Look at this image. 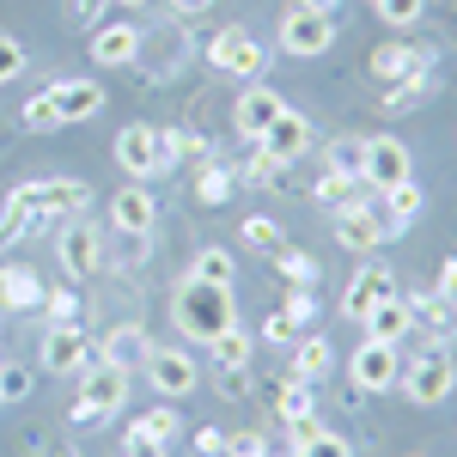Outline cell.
<instances>
[{
	"mask_svg": "<svg viewBox=\"0 0 457 457\" xmlns=\"http://www.w3.org/2000/svg\"><path fill=\"white\" fill-rule=\"evenodd\" d=\"M433 293L457 299V256H445V262H439V281H433Z\"/></svg>",
	"mask_w": 457,
	"mask_h": 457,
	"instance_id": "c3c4849f",
	"label": "cell"
},
{
	"mask_svg": "<svg viewBox=\"0 0 457 457\" xmlns=\"http://www.w3.org/2000/svg\"><path fill=\"white\" fill-rule=\"evenodd\" d=\"M171 317H177V329H183L189 342L208 348L220 329L238 323V305H232V287H208V281H189V275H183V287H177V299H171Z\"/></svg>",
	"mask_w": 457,
	"mask_h": 457,
	"instance_id": "3957f363",
	"label": "cell"
},
{
	"mask_svg": "<svg viewBox=\"0 0 457 457\" xmlns=\"http://www.w3.org/2000/svg\"><path fill=\"white\" fill-rule=\"evenodd\" d=\"M110 153H116V165H122L129 183H153V177L171 171V159H165V146H159V129H146V122H129V129L110 141Z\"/></svg>",
	"mask_w": 457,
	"mask_h": 457,
	"instance_id": "ba28073f",
	"label": "cell"
},
{
	"mask_svg": "<svg viewBox=\"0 0 457 457\" xmlns=\"http://www.w3.org/2000/svg\"><path fill=\"white\" fill-rule=\"evenodd\" d=\"M98 353L135 372V366H141L146 353H153V342H146V329H141V323H116V329H110L104 342H98Z\"/></svg>",
	"mask_w": 457,
	"mask_h": 457,
	"instance_id": "484cf974",
	"label": "cell"
},
{
	"mask_svg": "<svg viewBox=\"0 0 457 457\" xmlns=\"http://www.w3.org/2000/svg\"><path fill=\"white\" fill-rule=\"evenodd\" d=\"M305 336V323L293 317V305H275V312L262 317V342H275V348H293Z\"/></svg>",
	"mask_w": 457,
	"mask_h": 457,
	"instance_id": "f35d334b",
	"label": "cell"
},
{
	"mask_svg": "<svg viewBox=\"0 0 457 457\" xmlns=\"http://www.w3.org/2000/svg\"><path fill=\"white\" fill-rule=\"evenodd\" d=\"M281 171H287L281 159L256 146V153H250V159H245V171H232V177H238V183H256V189H269V183H281Z\"/></svg>",
	"mask_w": 457,
	"mask_h": 457,
	"instance_id": "b9f144b4",
	"label": "cell"
},
{
	"mask_svg": "<svg viewBox=\"0 0 457 457\" xmlns=\"http://www.w3.org/2000/svg\"><path fill=\"white\" fill-rule=\"evenodd\" d=\"M92 208V189L73 183V177H43V183H19L0 208V250L19 245L25 232H43V226H62V220H86Z\"/></svg>",
	"mask_w": 457,
	"mask_h": 457,
	"instance_id": "6da1fadb",
	"label": "cell"
},
{
	"mask_svg": "<svg viewBox=\"0 0 457 457\" xmlns=\"http://www.w3.org/2000/svg\"><path fill=\"white\" fill-rule=\"evenodd\" d=\"M415 104H427V79H396V86H385V98H378L385 116H409Z\"/></svg>",
	"mask_w": 457,
	"mask_h": 457,
	"instance_id": "8d00e7d4",
	"label": "cell"
},
{
	"mask_svg": "<svg viewBox=\"0 0 457 457\" xmlns=\"http://www.w3.org/2000/svg\"><path fill=\"white\" fill-rule=\"evenodd\" d=\"M86 360H92V342H86L79 323H49V329H43V372H55V378H79Z\"/></svg>",
	"mask_w": 457,
	"mask_h": 457,
	"instance_id": "9a60e30c",
	"label": "cell"
},
{
	"mask_svg": "<svg viewBox=\"0 0 457 457\" xmlns=\"http://www.w3.org/2000/svg\"><path fill=\"white\" fill-rule=\"evenodd\" d=\"M141 366H146V385L159 390L165 403H183L189 390L202 385V366H195V353L177 348V342H153V353H146Z\"/></svg>",
	"mask_w": 457,
	"mask_h": 457,
	"instance_id": "52a82bcc",
	"label": "cell"
},
{
	"mask_svg": "<svg viewBox=\"0 0 457 457\" xmlns=\"http://www.w3.org/2000/svg\"><path fill=\"white\" fill-rule=\"evenodd\" d=\"M396 372H403V348H390V342H360L348 353V385L353 390H396Z\"/></svg>",
	"mask_w": 457,
	"mask_h": 457,
	"instance_id": "4fadbf2b",
	"label": "cell"
},
{
	"mask_svg": "<svg viewBox=\"0 0 457 457\" xmlns=\"http://www.w3.org/2000/svg\"><path fill=\"white\" fill-rule=\"evenodd\" d=\"M372 12L385 19L390 31H409V25H421V19H427V0H372Z\"/></svg>",
	"mask_w": 457,
	"mask_h": 457,
	"instance_id": "ab89813d",
	"label": "cell"
},
{
	"mask_svg": "<svg viewBox=\"0 0 457 457\" xmlns=\"http://www.w3.org/2000/svg\"><path fill=\"white\" fill-rule=\"evenodd\" d=\"M153 226H159L153 189H146V183H122V189L110 195V232H122V238H153Z\"/></svg>",
	"mask_w": 457,
	"mask_h": 457,
	"instance_id": "5bb4252c",
	"label": "cell"
},
{
	"mask_svg": "<svg viewBox=\"0 0 457 457\" xmlns=\"http://www.w3.org/2000/svg\"><path fill=\"white\" fill-rule=\"evenodd\" d=\"M98 6H104V0H62L68 25H92V19H98Z\"/></svg>",
	"mask_w": 457,
	"mask_h": 457,
	"instance_id": "7dc6e473",
	"label": "cell"
},
{
	"mask_svg": "<svg viewBox=\"0 0 457 457\" xmlns=\"http://www.w3.org/2000/svg\"><path fill=\"white\" fill-rule=\"evenodd\" d=\"M208 353H213V366H220V372H245L250 353H256V342H250L245 329L232 323V329H220V336L208 342Z\"/></svg>",
	"mask_w": 457,
	"mask_h": 457,
	"instance_id": "f1b7e54d",
	"label": "cell"
},
{
	"mask_svg": "<svg viewBox=\"0 0 457 457\" xmlns=\"http://www.w3.org/2000/svg\"><path fill=\"white\" fill-rule=\"evenodd\" d=\"M415 177V159H409V141L396 135H366V159H360V183L378 195L390 183H409Z\"/></svg>",
	"mask_w": 457,
	"mask_h": 457,
	"instance_id": "30bf717a",
	"label": "cell"
},
{
	"mask_svg": "<svg viewBox=\"0 0 457 457\" xmlns=\"http://www.w3.org/2000/svg\"><path fill=\"white\" fill-rule=\"evenodd\" d=\"M275 269H281V281H287V287H312V293H317V281H323L317 256H312V250H293V245L275 250Z\"/></svg>",
	"mask_w": 457,
	"mask_h": 457,
	"instance_id": "4dcf8cb0",
	"label": "cell"
},
{
	"mask_svg": "<svg viewBox=\"0 0 457 457\" xmlns=\"http://www.w3.org/2000/svg\"><path fill=\"white\" fill-rule=\"evenodd\" d=\"M396 385H403V396H409V403H421V409H439V403H445V396L457 390V360H452V348L427 342L415 360H403Z\"/></svg>",
	"mask_w": 457,
	"mask_h": 457,
	"instance_id": "5b68a950",
	"label": "cell"
},
{
	"mask_svg": "<svg viewBox=\"0 0 457 457\" xmlns=\"http://www.w3.org/2000/svg\"><path fill=\"white\" fill-rule=\"evenodd\" d=\"M275 415H281V427H293V421H305V415H317L312 385H305V378H281V385H275Z\"/></svg>",
	"mask_w": 457,
	"mask_h": 457,
	"instance_id": "f546056e",
	"label": "cell"
},
{
	"mask_svg": "<svg viewBox=\"0 0 457 457\" xmlns=\"http://www.w3.org/2000/svg\"><path fill=\"white\" fill-rule=\"evenodd\" d=\"M353 189H366V183H360V177H342V171H323L312 183V195L323 202V208H348V202H360Z\"/></svg>",
	"mask_w": 457,
	"mask_h": 457,
	"instance_id": "836d02e7",
	"label": "cell"
},
{
	"mask_svg": "<svg viewBox=\"0 0 457 457\" xmlns=\"http://www.w3.org/2000/svg\"><path fill=\"white\" fill-rule=\"evenodd\" d=\"M43 275H37L31 262H0V317L6 312H37L43 305Z\"/></svg>",
	"mask_w": 457,
	"mask_h": 457,
	"instance_id": "7402d4cb",
	"label": "cell"
},
{
	"mask_svg": "<svg viewBox=\"0 0 457 457\" xmlns=\"http://www.w3.org/2000/svg\"><path fill=\"white\" fill-rule=\"evenodd\" d=\"M165 6H171V12H177V19H195V12H208V6H213V0H165Z\"/></svg>",
	"mask_w": 457,
	"mask_h": 457,
	"instance_id": "681fc988",
	"label": "cell"
},
{
	"mask_svg": "<svg viewBox=\"0 0 457 457\" xmlns=\"http://www.w3.org/2000/svg\"><path fill=\"white\" fill-rule=\"evenodd\" d=\"M433 73V49H415V43H378L372 49V79L378 86H396V79H427Z\"/></svg>",
	"mask_w": 457,
	"mask_h": 457,
	"instance_id": "e0dca14e",
	"label": "cell"
},
{
	"mask_svg": "<svg viewBox=\"0 0 457 457\" xmlns=\"http://www.w3.org/2000/svg\"><path fill=\"white\" fill-rule=\"evenodd\" d=\"M299 6H312V12H336L342 0H299Z\"/></svg>",
	"mask_w": 457,
	"mask_h": 457,
	"instance_id": "f5cc1de1",
	"label": "cell"
},
{
	"mask_svg": "<svg viewBox=\"0 0 457 457\" xmlns=\"http://www.w3.org/2000/svg\"><path fill=\"white\" fill-rule=\"evenodd\" d=\"M37 457H79V452H68V445H37Z\"/></svg>",
	"mask_w": 457,
	"mask_h": 457,
	"instance_id": "816d5d0a",
	"label": "cell"
},
{
	"mask_svg": "<svg viewBox=\"0 0 457 457\" xmlns=\"http://www.w3.org/2000/svg\"><path fill=\"white\" fill-rule=\"evenodd\" d=\"M122 457H165V445H153V439H129V452Z\"/></svg>",
	"mask_w": 457,
	"mask_h": 457,
	"instance_id": "f907efd6",
	"label": "cell"
},
{
	"mask_svg": "<svg viewBox=\"0 0 457 457\" xmlns=\"http://www.w3.org/2000/svg\"><path fill=\"white\" fill-rule=\"evenodd\" d=\"M208 68L226 73V79H262V68H269V49L256 43V37L245 31V25H226V31L208 37Z\"/></svg>",
	"mask_w": 457,
	"mask_h": 457,
	"instance_id": "8992f818",
	"label": "cell"
},
{
	"mask_svg": "<svg viewBox=\"0 0 457 457\" xmlns=\"http://www.w3.org/2000/svg\"><path fill=\"white\" fill-rule=\"evenodd\" d=\"M141 49H146V37L122 19V25H98L86 55H92V68H135V62H141Z\"/></svg>",
	"mask_w": 457,
	"mask_h": 457,
	"instance_id": "ffe728a7",
	"label": "cell"
},
{
	"mask_svg": "<svg viewBox=\"0 0 457 457\" xmlns=\"http://www.w3.org/2000/svg\"><path fill=\"white\" fill-rule=\"evenodd\" d=\"M122 403H129V366H116V360H104V353H92V360L79 366V396H73L68 421L73 427H104Z\"/></svg>",
	"mask_w": 457,
	"mask_h": 457,
	"instance_id": "277c9868",
	"label": "cell"
},
{
	"mask_svg": "<svg viewBox=\"0 0 457 457\" xmlns=\"http://www.w3.org/2000/svg\"><path fill=\"white\" fill-rule=\"evenodd\" d=\"M129 439H153V445L177 439V403H159V409H146L141 421L129 427Z\"/></svg>",
	"mask_w": 457,
	"mask_h": 457,
	"instance_id": "d6a6232c",
	"label": "cell"
},
{
	"mask_svg": "<svg viewBox=\"0 0 457 457\" xmlns=\"http://www.w3.org/2000/svg\"><path fill=\"white\" fill-rule=\"evenodd\" d=\"M226 457H275V439H269V433H256V427L226 433Z\"/></svg>",
	"mask_w": 457,
	"mask_h": 457,
	"instance_id": "ee69618b",
	"label": "cell"
},
{
	"mask_svg": "<svg viewBox=\"0 0 457 457\" xmlns=\"http://www.w3.org/2000/svg\"><path fill=\"white\" fill-rule=\"evenodd\" d=\"M390 293H396V275H390L385 262L372 256V262H360V269H353L348 293H342V317H348V323H360V317L372 312L378 299H390Z\"/></svg>",
	"mask_w": 457,
	"mask_h": 457,
	"instance_id": "ac0fdd59",
	"label": "cell"
},
{
	"mask_svg": "<svg viewBox=\"0 0 457 457\" xmlns=\"http://www.w3.org/2000/svg\"><path fill=\"white\" fill-rule=\"evenodd\" d=\"M293 457H353V439L336 433V427H317L305 445H293Z\"/></svg>",
	"mask_w": 457,
	"mask_h": 457,
	"instance_id": "74e56055",
	"label": "cell"
},
{
	"mask_svg": "<svg viewBox=\"0 0 457 457\" xmlns=\"http://www.w3.org/2000/svg\"><path fill=\"white\" fill-rule=\"evenodd\" d=\"M287 110V98L275 86H262V79H250L245 92H238V104H232V129L245 135V141H262L269 135V122Z\"/></svg>",
	"mask_w": 457,
	"mask_h": 457,
	"instance_id": "2e32d148",
	"label": "cell"
},
{
	"mask_svg": "<svg viewBox=\"0 0 457 457\" xmlns=\"http://www.w3.org/2000/svg\"><path fill=\"white\" fill-rule=\"evenodd\" d=\"M104 104H110V98H104V86H98V79H55V86H43L37 98H25V129L43 135V129L92 122Z\"/></svg>",
	"mask_w": 457,
	"mask_h": 457,
	"instance_id": "7a4b0ae2",
	"label": "cell"
},
{
	"mask_svg": "<svg viewBox=\"0 0 457 457\" xmlns=\"http://www.w3.org/2000/svg\"><path fill=\"white\" fill-rule=\"evenodd\" d=\"M275 43H281V55L312 62V55H323V49L336 43V19H329V12H312V6H287Z\"/></svg>",
	"mask_w": 457,
	"mask_h": 457,
	"instance_id": "9c48e42d",
	"label": "cell"
},
{
	"mask_svg": "<svg viewBox=\"0 0 457 457\" xmlns=\"http://www.w3.org/2000/svg\"><path fill=\"white\" fill-rule=\"evenodd\" d=\"M390 238L385 213H378V195H360L348 208H336V245L353 250V256H366V250H378Z\"/></svg>",
	"mask_w": 457,
	"mask_h": 457,
	"instance_id": "7c38bea8",
	"label": "cell"
},
{
	"mask_svg": "<svg viewBox=\"0 0 457 457\" xmlns=\"http://www.w3.org/2000/svg\"><path fill=\"white\" fill-rule=\"evenodd\" d=\"M360 159H366V135H336V141H329V153H323V171L360 177Z\"/></svg>",
	"mask_w": 457,
	"mask_h": 457,
	"instance_id": "1f68e13d",
	"label": "cell"
},
{
	"mask_svg": "<svg viewBox=\"0 0 457 457\" xmlns=\"http://www.w3.org/2000/svg\"><path fill=\"white\" fill-rule=\"evenodd\" d=\"M37 312H43V323H79L86 305H79V293H73V287H49Z\"/></svg>",
	"mask_w": 457,
	"mask_h": 457,
	"instance_id": "e575fe53",
	"label": "cell"
},
{
	"mask_svg": "<svg viewBox=\"0 0 457 457\" xmlns=\"http://www.w3.org/2000/svg\"><path fill=\"white\" fill-rule=\"evenodd\" d=\"M245 245H250V250H262V256H275V250L287 245V232L275 226V220H269V213H250V220H245Z\"/></svg>",
	"mask_w": 457,
	"mask_h": 457,
	"instance_id": "60d3db41",
	"label": "cell"
},
{
	"mask_svg": "<svg viewBox=\"0 0 457 457\" xmlns=\"http://www.w3.org/2000/svg\"><path fill=\"white\" fill-rule=\"evenodd\" d=\"M189 281L232 287V281H238V262H232V250H226V245H202L195 256H189Z\"/></svg>",
	"mask_w": 457,
	"mask_h": 457,
	"instance_id": "83f0119b",
	"label": "cell"
},
{
	"mask_svg": "<svg viewBox=\"0 0 457 457\" xmlns=\"http://www.w3.org/2000/svg\"><path fill=\"white\" fill-rule=\"evenodd\" d=\"M19 73H25V49H19L12 31H0V86H12Z\"/></svg>",
	"mask_w": 457,
	"mask_h": 457,
	"instance_id": "f6af8a7d",
	"label": "cell"
},
{
	"mask_svg": "<svg viewBox=\"0 0 457 457\" xmlns=\"http://www.w3.org/2000/svg\"><path fill=\"white\" fill-rule=\"evenodd\" d=\"M116 6H122V12H135V6H146V0H116Z\"/></svg>",
	"mask_w": 457,
	"mask_h": 457,
	"instance_id": "db71d44e",
	"label": "cell"
},
{
	"mask_svg": "<svg viewBox=\"0 0 457 457\" xmlns=\"http://www.w3.org/2000/svg\"><path fill=\"white\" fill-rule=\"evenodd\" d=\"M232 189H238L232 165H220V159H202V165H195V202H202V208H226Z\"/></svg>",
	"mask_w": 457,
	"mask_h": 457,
	"instance_id": "4316f807",
	"label": "cell"
},
{
	"mask_svg": "<svg viewBox=\"0 0 457 457\" xmlns=\"http://www.w3.org/2000/svg\"><path fill=\"white\" fill-rule=\"evenodd\" d=\"M159 146H165L171 165H183V159H208V141H202L195 129H159Z\"/></svg>",
	"mask_w": 457,
	"mask_h": 457,
	"instance_id": "d590c367",
	"label": "cell"
},
{
	"mask_svg": "<svg viewBox=\"0 0 457 457\" xmlns=\"http://www.w3.org/2000/svg\"><path fill=\"white\" fill-rule=\"evenodd\" d=\"M360 329H366V342H390V348H403V342L415 336V312H409V293H390V299H378L372 312L360 317Z\"/></svg>",
	"mask_w": 457,
	"mask_h": 457,
	"instance_id": "d6986e66",
	"label": "cell"
},
{
	"mask_svg": "<svg viewBox=\"0 0 457 457\" xmlns=\"http://www.w3.org/2000/svg\"><path fill=\"white\" fill-rule=\"evenodd\" d=\"M329 372H336V348H329V336H312V329H305V336L293 342V378L323 385Z\"/></svg>",
	"mask_w": 457,
	"mask_h": 457,
	"instance_id": "cb8c5ba5",
	"label": "cell"
},
{
	"mask_svg": "<svg viewBox=\"0 0 457 457\" xmlns=\"http://www.w3.org/2000/svg\"><path fill=\"white\" fill-rule=\"evenodd\" d=\"M256 146H262V153H275L281 165H293V159H305V153H312V122H305L299 110H281Z\"/></svg>",
	"mask_w": 457,
	"mask_h": 457,
	"instance_id": "603a6c76",
	"label": "cell"
},
{
	"mask_svg": "<svg viewBox=\"0 0 457 457\" xmlns=\"http://www.w3.org/2000/svg\"><path fill=\"white\" fill-rule=\"evenodd\" d=\"M195 452L202 457H226V433H220V427H195Z\"/></svg>",
	"mask_w": 457,
	"mask_h": 457,
	"instance_id": "bcb514c9",
	"label": "cell"
},
{
	"mask_svg": "<svg viewBox=\"0 0 457 457\" xmlns=\"http://www.w3.org/2000/svg\"><path fill=\"white\" fill-rule=\"evenodd\" d=\"M378 208H385V226H390V232H403V226H415V220L427 213V195H421V183L409 177V183L378 189Z\"/></svg>",
	"mask_w": 457,
	"mask_h": 457,
	"instance_id": "d4e9b609",
	"label": "cell"
},
{
	"mask_svg": "<svg viewBox=\"0 0 457 457\" xmlns=\"http://www.w3.org/2000/svg\"><path fill=\"white\" fill-rule=\"evenodd\" d=\"M55 262H62L68 281L98 275V269H104V238H98V226H86V220H62V232H55Z\"/></svg>",
	"mask_w": 457,
	"mask_h": 457,
	"instance_id": "8fae6325",
	"label": "cell"
},
{
	"mask_svg": "<svg viewBox=\"0 0 457 457\" xmlns=\"http://www.w3.org/2000/svg\"><path fill=\"white\" fill-rule=\"evenodd\" d=\"M25 396H31V366L6 360V366H0V409H6V403H25Z\"/></svg>",
	"mask_w": 457,
	"mask_h": 457,
	"instance_id": "7bdbcfd3",
	"label": "cell"
},
{
	"mask_svg": "<svg viewBox=\"0 0 457 457\" xmlns=\"http://www.w3.org/2000/svg\"><path fill=\"white\" fill-rule=\"evenodd\" d=\"M409 312H415V336L421 342H457V299L445 293H409Z\"/></svg>",
	"mask_w": 457,
	"mask_h": 457,
	"instance_id": "44dd1931",
	"label": "cell"
}]
</instances>
